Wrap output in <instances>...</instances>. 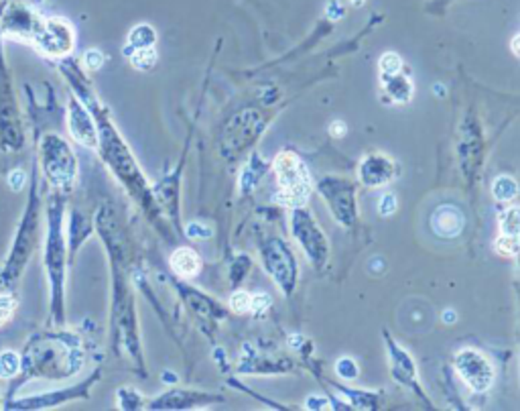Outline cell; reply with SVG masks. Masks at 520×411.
Segmentation results:
<instances>
[{"label": "cell", "instance_id": "5b68a950", "mask_svg": "<svg viewBox=\"0 0 520 411\" xmlns=\"http://www.w3.org/2000/svg\"><path fill=\"white\" fill-rule=\"evenodd\" d=\"M41 165L47 181L57 192H70L77 177V159L68 141L59 135L41 139Z\"/></svg>", "mask_w": 520, "mask_h": 411}, {"label": "cell", "instance_id": "e575fe53", "mask_svg": "<svg viewBox=\"0 0 520 411\" xmlns=\"http://www.w3.org/2000/svg\"><path fill=\"white\" fill-rule=\"evenodd\" d=\"M8 186L15 190V192H19V190H23L24 188V173L21 170H15L8 173Z\"/></svg>", "mask_w": 520, "mask_h": 411}, {"label": "cell", "instance_id": "52a82bcc", "mask_svg": "<svg viewBox=\"0 0 520 411\" xmlns=\"http://www.w3.org/2000/svg\"><path fill=\"white\" fill-rule=\"evenodd\" d=\"M262 263L284 295H291L297 283V263L289 246L281 239H270L262 246Z\"/></svg>", "mask_w": 520, "mask_h": 411}, {"label": "cell", "instance_id": "3957f363", "mask_svg": "<svg viewBox=\"0 0 520 411\" xmlns=\"http://www.w3.org/2000/svg\"><path fill=\"white\" fill-rule=\"evenodd\" d=\"M39 204L41 202H39V194H37V177H33V190L29 195V206L24 210L21 226H19L17 237L13 241L10 257H8L4 269L0 271V283L4 287H8L10 283H15L21 277L29 257L33 255V251L39 242V216H41Z\"/></svg>", "mask_w": 520, "mask_h": 411}, {"label": "cell", "instance_id": "d6a6232c", "mask_svg": "<svg viewBox=\"0 0 520 411\" xmlns=\"http://www.w3.org/2000/svg\"><path fill=\"white\" fill-rule=\"evenodd\" d=\"M397 210V197L395 194H384L380 197L378 204V212L382 216H390L392 212Z\"/></svg>", "mask_w": 520, "mask_h": 411}, {"label": "cell", "instance_id": "7402d4cb", "mask_svg": "<svg viewBox=\"0 0 520 411\" xmlns=\"http://www.w3.org/2000/svg\"><path fill=\"white\" fill-rule=\"evenodd\" d=\"M90 224H88V220L84 214H79V212H73L71 214V255L77 251V246L82 244V242L88 239V234H90Z\"/></svg>", "mask_w": 520, "mask_h": 411}, {"label": "cell", "instance_id": "2e32d148", "mask_svg": "<svg viewBox=\"0 0 520 411\" xmlns=\"http://www.w3.org/2000/svg\"><path fill=\"white\" fill-rule=\"evenodd\" d=\"M199 401H222V397L210 395V393H193V391H171L163 397H157V401L151 403V408H165V410H183V408H193Z\"/></svg>", "mask_w": 520, "mask_h": 411}, {"label": "cell", "instance_id": "e0dca14e", "mask_svg": "<svg viewBox=\"0 0 520 411\" xmlns=\"http://www.w3.org/2000/svg\"><path fill=\"white\" fill-rule=\"evenodd\" d=\"M386 344H388V352H390V359H392L395 377L401 381L402 385H411V387L417 389V371H415V364L411 361V357L402 350L401 346H397L392 340L386 338Z\"/></svg>", "mask_w": 520, "mask_h": 411}, {"label": "cell", "instance_id": "6da1fadb", "mask_svg": "<svg viewBox=\"0 0 520 411\" xmlns=\"http://www.w3.org/2000/svg\"><path fill=\"white\" fill-rule=\"evenodd\" d=\"M21 371H26L23 379H66L75 375L84 364V350L71 336H37L29 342L26 350L21 354ZM23 379H19V383Z\"/></svg>", "mask_w": 520, "mask_h": 411}, {"label": "cell", "instance_id": "4fadbf2b", "mask_svg": "<svg viewBox=\"0 0 520 411\" xmlns=\"http://www.w3.org/2000/svg\"><path fill=\"white\" fill-rule=\"evenodd\" d=\"M262 130V121L259 119V114L254 110H246L240 112L236 119H232L228 124V137L224 139V143L228 147V153H232V157L242 151L240 147V139L244 137V143H252L254 137Z\"/></svg>", "mask_w": 520, "mask_h": 411}, {"label": "cell", "instance_id": "d6986e66", "mask_svg": "<svg viewBox=\"0 0 520 411\" xmlns=\"http://www.w3.org/2000/svg\"><path fill=\"white\" fill-rule=\"evenodd\" d=\"M380 77H382L384 90L390 94L392 102L406 104L411 100V96H413V86H411L408 77L401 75V72L390 73V75H380Z\"/></svg>", "mask_w": 520, "mask_h": 411}, {"label": "cell", "instance_id": "83f0119b", "mask_svg": "<svg viewBox=\"0 0 520 411\" xmlns=\"http://www.w3.org/2000/svg\"><path fill=\"white\" fill-rule=\"evenodd\" d=\"M380 75H390V73H397L402 70V61L401 57L397 53H384L380 57Z\"/></svg>", "mask_w": 520, "mask_h": 411}, {"label": "cell", "instance_id": "44dd1931", "mask_svg": "<svg viewBox=\"0 0 520 411\" xmlns=\"http://www.w3.org/2000/svg\"><path fill=\"white\" fill-rule=\"evenodd\" d=\"M519 194V184H517V179L514 177H510V175H500L494 179V184H492V195L496 197L498 202H512L514 197Z\"/></svg>", "mask_w": 520, "mask_h": 411}, {"label": "cell", "instance_id": "d4e9b609", "mask_svg": "<svg viewBox=\"0 0 520 411\" xmlns=\"http://www.w3.org/2000/svg\"><path fill=\"white\" fill-rule=\"evenodd\" d=\"M130 57H132V66L137 70H141V72L151 70L157 63V51H155V47L137 49V51L130 53Z\"/></svg>", "mask_w": 520, "mask_h": 411}, {"label": "cell", "instance_id": "30bf717a", "mask_svg": "<svg viewBox=\"0 0 520 411\" xmlns=\"http://www.w3.org/2000/svg\"><path fill=\"white\" fill-rule=\"evenodd\" d=\"M455 371L461 381L475 393H486L494 383V368L488 357L473 348H461L455 354Z\"/></svg>", "mask_w": 520, "mask_h": 411}, {"label": "cell", "instance_id": "603a6c76", "mask_svg": "<svg viewBox=\"0 0 520 411\" xmlns=\"http://www.w3.org/2000/svg\"><path fill=\"white\" fill-rule=\"evenodd\" d=\"M21 354L15 350L0 352V379H15L21 373Z\"/></svg>", "mask_w": 520, "mask_h": 411}, {"label": "cell", "instance_id": "277c9868", "mask_svg": "<svg viewBox=\"0 0 520 411\" xmlns=\"http://www.w3.org/2000/svg\"><path fill=\"white\" fill-rule=\"evenodd\" d=\"M275 173L279 181V194L273 200L289 208H301L311 194V177L301 157L293 151L279 153L275 159Z\"/></svg>", "mask_w": 520, "mask_h": 411}, {"label": "cell", "instance_id": "d590c367", "mask_svg": "<svg viewBox=\"0 0 520 411\" xmlns=\"http://www.w3.org/2000/svg\"><path fill=\"white\" fill-rule=\"evenodd\" d=\"M331 135L333 137H337V139H342L344 135H346V124L344 122H339V121H335L333 124H331Z\"/></svg>", "mask_w": 520, "mask_h": 411}, {"label": "cell", "instance_id": "8fae6325", "mask_svg": "<svg viewBox=\"0 0 520 411\" xmlns=\"http://www.w3.org/2000/svg\"><path fill=\"white\" fill-rule=\"evenodd\" d=\"M98 379V375H94L92 379H88L84 385L73 389H63V391H51V393H43V395H35V397H24L23 401H13L6 403L4 408L10 410H47V408H55L59 403H66L71 399H82L88 397V389L94 385V381Z\"/></svg>", "mask_w": 520, "mask_h": 411}, {"label": "cell", "instance_id": "484cf974", "mask_svg": "<svg viewBox=\"0 0 520 411\" xmlns=\"http://www.w3.org/2000/svg\"><path fill=\"white\" fill-rule=\"evenodd\" d=\"M250 299H252V295H250L248 291H234V293L230 295V301H228V304H230V310H232L234 314H248V312H250Z\"/></svg>", "mask_w": 520, "mask_h": 411}, {"label": "cell", "instance_id": "7a4b0ae2", "mask_svg": "<svg viewBox=\"0 0 520 411\" xmlns=\"http://www.w3.org/2000/svg\"><path fill=\"white\" fill-rule=\"evenodd\" d=\"M63 197L51 195L47 208L45 269L51 283V314L57 324L63 322V285H66V239H63Z\"/></svg>", "mask_w": 520, "mask_h": 411}, {"label": "cell", "instance_id": "4316f807", "mask_svg": "<svg viewBox=\"0 0 520 411\" xmlns=\"http://www.w3.org/2000/svg\"><path fill=\"white\" fill-rule=\"evenodd\" d=\"M494 248H496L498 255H502V257H517V253H519V237L500 234L498 241L494 242Z\"/></svg>", "mask_w": 520, "mask_h": 411}, {"label": "cell", "instance_id": "836d02e7", "mask_svg": "<svg viewBox=\"0 0 520 411\" xmlns=\"http://www.w3.org/2000/svg\"><path fill=\"white\" fill-rule=\"evenodd\" d=\"M188 234H190L191 239H201V241H206V239L212 237V230H210L206 224L195 222V224H190V226H188Z\"/></svg>", "mask_w": 520, "mask_h": 411}, {"label": "cell", "instance_id": "f1b7e54d", "mask_svg": "<svg viewBox=\"0 0 520 411\" xmlns=\"http://www.w3.org/2000/svg\"><path fill=\"white\" fill-rule=\"evenodd\" d=\"M17 310V299L10 293H0V326H4Z\"/></svg>", "mask_w": 520, "mask_h": 411}, {"label": "cell", "instance_id": "1f68e13d", "mask_svg": "<svg viewBox=\"0 0 520 411\" xmlns=\"http://www.w3.org/2000/svg\"><path fill=\"white\" fill-rule=\"evenodd\" d=\"M266 308H270V295H266V293L252 295V299H250V314L262 315Z\"/></svg>", "mask_w": 520, "mask_h": 411}, {"label": "cell", "instance_id": "f35d334b", "mask_svg": "<svg viewBox=\"0 0 520 411\" xmlns=\"http://www.w3.org/2000/svg\"><path fill=\"white\" fill-rule=\"evenodd\" d=\"M350 2H352V4H354V6H362V4H364V2H366V0H350Z\"/></svg>", "mask_w": 520, "mask_h": 411}, {"label": "cell", "instance_id": "ba28073f", "mask_svg": "<svg viewBox=\"0 0 520 411\" xmlns=\"http://www.w3.org/2000/svg\"><path fill=\"white\" fill-rule=\"evenodd\" d=\"M317 190L328 202L331 214L337 218L339 224L354 226L358 212H355V188L352 181L339 179V177H328L319 181Z\"/></svg>", "mask_w": 520, "mask_h": 411}, {"label": "cell", "instance_id": "8d00e7d4", "mask_svg": "<svg viewBox=\"0 0 520 411\" xmlns=\"http://www.w3.org/2000/svg\"><path fill=\"white\" fill-rule=\"evenodd\" d=\"M519 35H514V39H512V51H514V55H519Z\"/></svg>", "mask_w": 520, "mask_h": 411}, {"label": "cell", "instance_id": "4dcf8cb0", "mask_svg": "<svg viewBox=\"0 0 520 411\" xmlns=\"http://www.w3.org/2000/svg\"><path fill=\"white\" fill-rule=\"evenodd\" d=\"M102 63H104V55L98 49H88L84 53V66L88 72H98L102 68Z\"/></svg>", "mask_w": 520, "mask_h": 411}, {"label": "cell", "instance_id": "74e56055", "mask_svg": "<svg viewBox=\"0 0 520 411\" xmlns=\"http://www.w3.org/2000/svg\"><path fill=\"white\" fill-rule=\"evenodd\" d=\"M453 320H455V314H453L451 310H448V312H445V322H448V324H451Z\"/></svg>", "mask_w": 520, "mask_h": 411}, {"label": "cell", "instance_id": "9a60e30c", "mask_svg": "<svg viewBox=\"0 0 520 411\" xmlns=\"http://www.w3.org/2000/svg\"><path fill=\"white\" fill-rule=\"evenodd\" d=\"M464 224H466V218L461 214V210L457 206H451V204L439 206L431 216V228L441 239L459 237V232L464 230Z\"/></svg>", "mask_w": 520, "mask_h": 411}, {"label": "cell", "instance_id": "ffe728a7", "mask_svg": "<svg viewBox=\"0 0 520 411\" xmlns=\"http://www.w3.org/2000/svg\"><path fill=\"white\" fill-rule=\"evenodd\" d=\"M155 41H157V33L151 24H139L132 29V33L128 35V47L124 49V53H132L137 49H144V47H155Z\"/></svg>", "mask_w": 520, "mask_h": 411}, {"label": "cell", "instance_id": "5bb4252c", "mask_svg": "<svg viewBox=\"0 0 520 411\" xmlns=\"http://www.w3.org/2000/svg\"><path fill=\"white\" fill-rule=\"evenodd\" d=\"M360 181L368 188H380L392 181L395 163L384 155H368L360 163Z\"/></svg>", "mask_w": 520, "mask_h": 411}, {"label": "cell", "instance_id": "f546056e", "mask_svg": "<svg viewBox=\"0 0 520 411\" xmlns=\"http://www.w3.org/2000/svg\"><path fill=\"white\" fill-rule=\"evenodd\" d=\"M335 371H337V375L342 377V379H348V381H352L358 377V366L352 359H342V361H337L335 364Z\"/></svg>", "mask_w": 520, "mask_h": 411}, {"label": "cell", "instance_id": "8992f818", "mask_svg": "<svg viewBox=\"0 0 520 411\" xmlns=\"http://www.w3.org/2000/svg\"><path fill=\"white\" fill-rule=\"evenodd\" d=\"M291 228L297 242L303 246L305 255L309 257V261L317 269H321L323 263L328 261V239L323 237V232L319 230V226L315 224V220L311 218L307 210L301 208H293V216H291Z\"/></svg>", "mask_w": 520, "mask_h": 411}, {"label": "cell", "instance_id": "7c38bea8", "mask_svg": "<svg viewBox=\"0 0 520 411\" xmlns=\"http://www.w3.org/2000/svg\"><path fill=\"white\" fill-rule=\"evenodd\" d=\"M68 117H70L71 137L79 145L95 149L98 147V126H95V121L94 117H92V112H90V108L84 106L77 98H71Z\"/></svg>", "mask_w": 520, "mask_h": 411}, {"label": "cell", "instance_id": "9c48e42d", "mask_svg": "<svg viewBox=\"0 0 520 411\" xmlns=\"http://www.w3.org/2000/svg\"><path fill=\"white\" fill-rule=\"evenodd\" d=\"M73 41H75V31H73L70 21H66L61 17H51V19L43 21L41 31L33 39V45L47 57L63 59L71 53Z\"/></svg>", "mask_w": 520, "mask_h": 411}, {"label": "cell", "instance_id": "cb8c5ba5", "mask_svg": "<svg viewBox=\"0 0 520 411\" xmlns=\"http://www.w3.org/2000/svg\"><path fill=\"white\" fill-rule=\"evenodd\" d=\"M520 212L517 206H510L500 218V232L506 237H519Z\"/></svg>", "mask_w": 520, "mask_h": 411}, {"label": "cell", "instance_id": "ac0fdd59", "mask_svg": "<svg viewBox=\"0 0 520 411\" xmlns=\"http://www.w3.org/2000/svg\"><path fill=\"white\" fill-rule=\"evenodd\" d=\"M169 263H171V269H173L179 277H188V279L199 275V271H201V259H199V255H197L195 251H191V248H177V251L171 255Z\"/></svg>", "mask_w": 520, "mask_h": 411}]
</instances>
